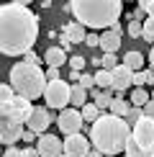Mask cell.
Wrapping results in <instances>:
<instances>
[{
	"label": "cell",
	"mask_w": 154,
	"mask_h": 157,
	"mask_svg": "<svg viewBox=\"0 0 154 157\" xmlns=\"http://www.w3.org/2000/svg\"><path fill=\"white\" fill-rule=\"evenodd\" d=\"M80 85H82L85 90H95V88H98V85H95V75L82 72V75H80Z\"/></svg>",
	"instance_id": "cell-29"
},
{
	"label": "cell",
	"mask_w": 154,
	"mask_h": 157,
	"mask_svg": "<svg viewBox=\"0 0 154 157\" xmlns=\"http://www.w3.org/2000/svg\"><path fill=\"white\" fill-rule=\"evenodd\" d=\"M87 95H90V90H85L80 82H72V101H69V106L72 108H82V106H87Z\"/></svg>",
	"instance_id": "cell-19"
},
{
	"label": "cell",
	"mask_w": 154,
	"mask_h": 157,
	"mask_svg": "<svg viewBox=\"0 0 154 157\" xmlns=\"http://www.w3.org/2000/svg\"><path fill=\"white\" fill-rule=\"evenodd\" d=\"M0 113H3V119H8L13 124H21V126H23V124L31 119V113H34V106H31V101L16 95L13 103H0Z\"/></svg>",
	"instance_id": "cell-6"
},
{
	"label": "cell",
	"mask_w": 154,
	"mask_h": 157,
	"mask_svg": "<svg viewBox=\"0 0 154 157\" xmlns=\"http://www.w3.org/2000/svg\"><path fill=\"white\" fill-rule=\"evenodd\" d=\"M90 95H93V103L98 106L103 113L105 111H111V106H113V90H90Z\"/></svg>",
	"instance_id": "cell-17"
},
{
	"label": "cell",
	"mask_w": 154,
	"mask_h": 157,
	"mask_svg": "<svg viewBox=\"0 0 154 157\" xmlns=\"http://www.w3.org/2000/svg\"><path fill=\"white\" fill-rule=\"evenodd\" d=\"M141 119H144V108H139V106H134V108H131V113L126 116V124H128V126L134 129V126H136V124H139Z\"/></svg>",
	"instance_id": "cell-26"
},
{
	"label": "cell",
	"mask_w": 154,
	"mask_h": 157,
	"mask_svg": "<svg viewBox=\"0 0 154 157\" xmlns=\"http://www.w3.org/2000/svg\"><path fill=\"white\" fill-rule=\"evenodd\" d=\"M75 21L82 23L85 29H113L118 23L123 3L121 0H75L69 3Z\"/></svg>",
	"instance_id": "cell-2"
},
{
	"label": "cell",
	"mask_w": 154,
	"mask_h": 157,
	"mask_svg": "<svg viewBox=\"0 0 154 157\" xmlns=\"http://www.w3.org/2000/svg\"><path fill=\"white\" fill-rule=\"evenodd\" d=\"M100 49L105 52V54H116V52L121 49V34L113 31V29L103 31V34H100Z\"/></svg>",
	"instance_id": "cell-14"
},
{
	"label": "cell",
	"mask_w": 154,
	"mask_h": 157,
	"mask_svg": "<svg viewBox=\"0 0 154 157\" xmlns=\"http://www.w3.org/2000/svg\"><path fill=\"white\" fill-rule=\"evenodd\" d=\"M118 64H121V62H118V57H116V54H103V59H100V67L108 70V72H113Z\"/></svg>",
	"instance_id": "cell-25"
},
{
	"label": "cell",
	"mask_w": 154,
	"mask_h": 157,
	"mask_svg": "<svg viewBox=\"0 0 154 157\" xmlns=\"http://www.w3.org/2000/svg\"><path fill=\"white\" fill-rule=\"evenodd\" d=\"M134 88H146V70L134 72Z\"/></svg>",
	"instance_id": "cell-32"
},
{
	"label": "cell",
	"mask_w": 154,
	"mask_h": 157,
	"mask_svg": "<svg viewBox=\"0 0 154 157\" xmlns=\"http://www.w3.org/2000/svg\"><path fill=\"white\" fill-rule=\"evenodd\" d=\"M123 155H126V157H154V149H146V147H141L139 142L134 139V136H128Z\"/></svg>",
	"instance_id": "cell-18"
},
{
	"label": "cell",
	"mask_w": 154,
	"mask_h": 157,
	"mask_svg": "<svg viewBox=\"0 0 154 157\" xmlns=\"http://www.w3.org/2000/svg\"><path fill=\"white\" fill-rule=\"evenodd\" d=\"M44 62H46V67H57L59 70L64 62H67V52H64L62 47H49L46 52H44Z\"/></svg>",
	"instance_id": "cell-15"
},
{
	"label": "cell",
	"mask_w": 154,
	"mask_h": 157,
	"mask_svg": "<svg viewBox=\"0 0 154 157\" xmlns=\"http://www.w3.org/2000/svg\"><path fill=\"white\" fill-rule=\"evenodd\" d=\"M62 34L67 36L72 44H80V41H85V39H87V29H85L82 23L72 21V23H67V26H64V31H62Z\"/></svg>",
	"instance_id": "cell-16"
},
{
	"label": "cell",
	"mask_w": 154,
	"mask_h": 157,
	"mask_svg": "<svg viewBox=\"0 0 154 157\" xmlns=\"http://www.w3.org/2000/svg\"><path fill=\"white\" fill-rule=\"evenodd\" d=\"M111 75H113V88H111V90L116 93V98H123V95H126V90H131V88H134V70H128L126 64L121 62Z\"/></svg>",
	"instance_id": "cell-8"
},
{
	"label": "cell",
	"mask_w": 154,
	"mask_h": 157,
	"mask_svg": "<svg viewBox=\"0 0 154 157\" xmlns=\"http://www.w3.org/2000/svg\"><path fill=\"white\" fill-rule=\"evenodd\" d=\"M3 157H23V149H18V147H5Z\"/></svg>",
	"instance_id": "cell-35"
},
{
	"label": "cell",
	"mask_w": 154,
	"mask_h": 157,
	"mask_svg": "<svg viewBox=\"0 0 154 157\" xmlns=\"http://www.w3.org/2000/svg\"><path fill=\"white\" fill-rule=\"evenodd\" d=\"M95 85H98V90H111L113 88V75L108 70H98L95 72Z\"/></svg>",
	"instance_id": "cell-23"
},
{
	"label": "cell",
	"mask_w": 154,
	"mask_h": 157,
	"mask_svg": "<svg viewBox=\"0 0 154 157\" xmlns=\"http://www.w3.org/2000/svg\"><path fill=\"white\" fill-rule=\"evenodd\" d=\"M13 98H16V90H13V85H0V103H13Z\"/></svg>",
	"instance_id": "cell-27"
},
{
	"label": "cell",
	"mask_w": 154,
	"mask_h": 157,
	"mask_svg": "<svg viewBox=\"0 0 154 157\" xmlns=\"http://www.w3.org/2000/svg\"><path fill=\"white\" fill-rule=\"evenodd\" d=\"M131 136V126L126 119H118L113 113H103L98 121L90 126V142L103 155H118L126 149V142Z\"/></svg>",
	"instance_id": "cell-3"
},
{
	"label": "cell",
	"mask_w": 154,
	"mask_h": 157,
	"mask_svg": "<svg viewBox=\"0 0 154 157\" xmlns=\"http://www.w3.org/2000/svg\"><path fill=\"white\" fill-rule=\"evenodd\" d=\"M141 34H144V23H139V21H131V23H128V36L141 39Z\"/></svg>",
	"instance_id": "cell-30"
},
{
	"label": "cell",
	"mask_w": 154,
	"mask_h": 157,
	"mask_svg": "<svg viewBox=\"0 0 154 157\" xmlns=\"http://www.w3.org/2000/svg\"><path fill=\"white\" fill-rule=\"evenodd\" d=\"M23 142L31 147V142H38V136H36L34 132H31V129H26V132H23Z\"/></svg>",
	"instance_id": "cell-38"
},
{
	"label": "cell",
	"mask_w": 154,
	"mask_h": 157,
	"mask_svg": "<svg viewBox=\"0 0 154 157\" xmlns=\"http://www.w3.org/2000/svg\"><path fill=\"white\" fill-rule=\"evenodd\" d=\"M59 41H62V49H64V52H67L69 47H72V41H69V39H67V36H64V34L59 36Z\"/></svg>",
	"instance_id": "cell-42"
},
{
	"label": "cell",
	"mask_w": 154,
	"mask_h": 157,
	"mask_svg": "<svg viewBox=\"0 0 154 157\" xmlns=\"http://www.w3.org/2000/svg\"><path fill=\"white\" fill-rule=\"evenodd\" d=\"M69 67H72V72H82L85 70V59L82 57H69Z\"/></svg>",
	"instance_id": "cell-31"
},
{
	"label": "cell",
	"mask_w": 154,
	"mask_h": 157,
	"mask_svg": "<svg viewBox=\"0 0 154 157\" xmlns=\"http://www.w3.org/2000/svg\"><path fill=\"white\" fill-rule=\"evenodd\" d=\"M87 157H103V152H98V149L93 147V149H90V155H87Z\"/></svg>",
	"instance_id": "cell-43"
},
{
	"label": "cell",
	"mask_w": 154,
	"mask_h": 157,
	"mask_svg": "<svg viewBox=\"0 0 154 157\" xmlns=\"http://www.w3.org/2000/svg\"><path fill=\"white\" fill-rule=\"evenodd\" d=\"M80 111H82V119H85V121H90V124H95V121H98L100 116H103V111L95 106V103H87V106H82Z\"/></svg>",
	"instance_id": "cell-24"
},
{
	"label": "cell",
	"mask_w": 154,
	"mask_h": 157,
	"mask_svg": "<svg viewBox=\"0 0 154 157\" xmlns=\"http://www.w3.org/2000/svg\"><path fill=\"white\" fill-rule=\"evenodd\" d=\"M44 101H46V108H69V101H72V85L64 80H54L46 85V93H44Z\"/></svg>",
	"instance_id": "cell-5"
},
{
	"label": "cell",
	"mask_w": 154,
	"mask_h": 157,
	"mask_svg": "<svg viewBox=\"0 0 154 157\" xmlns=\"http://www.w3.org/2000/svg\"><path fill=\"white\" fill-rule=\"evenodd\" d=\"M146 18H149V16H146L144 8H136V10L131 13V21H139V23H141V21H146Z\"/></svg>",
	"instance_id": "cell-34"
},
{
	"label": "cell",
	"mask_w": 154,
	"mask_h": 157,
	"mask_svg": "<svg viewBox=\"0 0 154 157\" xmlns=\"http://www.w3.org/2000/svg\"><path fill=\"white\" fill-rule=\"evenodd\" d=\"M23 132L26 129L21 124H13L8 119H3V124H0V142H3L5 147H16V142L23 139Z\"/></svg>",
	"instance_id": "cell-13"
},
{
	"label": "cell",
	"mask_w": 154,
	"mask_h": 157,
	"mask_svg": "<svg viewBox=\"0 0 154 157\" xmlns=\"http://www.w3.org/2000/svg\"><path fill=\"white\" fill-rule=\"evenodd\" d=\"M103 157H116V155H103Z\"/></svg>",
	"instance_id": "cell-45"
},
{
	"label": "cell",
	"mask_w": 154,
	"mask_h": 157,
	"mask_svg": "<svg viewBox=\"0 0 154 157\" xmlns=\"http://www.w3.org/2000/svg\"><path fill=\"white\" fill-rule=\"evenodd\" d=\"M23 62H28V64H38V67H41V59H38V57L34 54V52H28V54L23 57Z\"/></svg>",
	"instance_id": "cell-39"
},
{
	"label": "cell",
	"mask_w": 154,
	"mask_h": 157,
	"mask_svg": "<svg viewBox=\"0 0 154 157\" xmlns=\"http://www.w3.org/2000/svg\"><path fill=\"white\" fill-rule=\"evenodd\" d=\"M149 101H152V95H149V90H146V88H134L131 90V106L144 108Z\"/></svg>",
	"instance_id": "cell-22"
},
{
	"label": "cell",
	"mask_w": 154,
	"mask_h": 157,
	"mask_svg": "<svg viewBox=\"0 0 154 157\" xmlns=\"http://www.w3.org/2000/svg\"><path fill=\"white\" fill-rule=\"evenodd\" d=\"M139 8H144V10H146V16H149V18H154V0H141V3H139Z\"/></svg>",
	"instance_id": "cell-33"
},
{
	"label": "cell",
	"mask_w": 154,
	"mask_h": 157,
	"mask_svg": "<svg viewBox=\"0 0 154 157\" xmlns=\"http://www.w3.org/2000/svg\"><path fill=\"white\" fill-rule=\"evenodd\" d=\"M36 149L41 157H64V142L57 134H41L36 142Z\"/></svg>",
	"instance_id": "cell-10"
},
{
	"label": "cell",
	"mask_w": 154,
	"mask_h": 157,
	"mask_svg": "<svg viewBox=\"0 0 154 157\" xmlns=\"http://www.w3.org/2000/svg\"><path fill=\"white\" fill-rule=\"evenodd\" d=\"M152 93H154V90H152ZM152 98H154V95H152Z\"/></svg>",
	"instance_id": "cell-46"
},
{
	"label": "cell",
	"mask_w": 154,
	"mask_h": 157,
	"mask_svg": "<svg viewBox=\"0 0 154 157\" xmlns=\"http://www.w3.org/2000/svg\"><path fill=\"white\" fill-rule=\"evenodd\" d=\"M141 39L149 41V44H154V18H146L144 21V34H141Z\"/></svg>",
	"instance_id": "cell-28"
},
{
	"label": "cell",
	"mask_w": 154,
	"mask_h": 157,
	"mask_svg": "<svg viewBox=\"0 0 154 157\" xmlns=\"http://www.w3.org/2000/svg\"><path fill=\"white\" fill-rule=\"evenodd\" d=\"M149 67L154 70V47H152V52H149Z\"/></svg>",
	"instance_id": "cell-44"
},
{
	"label": "cell",
	"mask_w": 154,
	"mask_h": 157,
	"mask_svg": "<svg viewBox=\"0 0 154 157\" xmlns=\"http://www.w3.org/2000/svg\"><path fill=\"white\" fill-rule=\"evenodd\" d=\"M82 124H85V119H82V111L80 108H64L59 111V116H57V126H59V132L64 136H72V134H80L82 132Z\"/></svg>",
	"instance_id": "cell-7"
},
{
	"label": "cell",
	"mask_w": 154,
	"mask_h": 157,
	"mask_svg": "<svg viewBox=\"0 0 154 157\" xmlns=\"http://www.w3.org/2000/svg\"><path fill=\"white\" fill-rule=\"evenodd\" d=\"M23 157H41V155H38V149L31 144V147H26V149H23Z\"/></svg>",
	"instance_id": "cell-40"
},
{
	"label": "cell",
	"mask_w": 154,
	"mask_h": 157,
	"mask_svg": "<svg viewBox=\"0 0 154 157\" xmlns=\"http://www.w3.org/2000/svg\"><path fill=\"white\" fill-rule=\"evenodd\" d=\"M93 142L87 139L85 134H72V136H64V157H87Z\"/></svg>",
	"instance_id": "cell-9"
},
{
	"label": "cell",
	"mask_w": 154,
	"mask_h": 157,
	"mask_svg": "<svg viewBox=\"0 0 154 157\" xmlns=\"http://www.w3.org/2000/svg\"><path fill=\"white\" fill-rule=\"evenodd\" d=\"M123 64L128 70H134V72H141V70H144V54L136 52V49L126 52V54H123Z\"/></svg>",
	"instance_id": "cell-20"
},
{
	"label": "cell",
	"mask_w": 154,
	"mask_h": 157,
	"mask_svg": "<svg viewBox=\"0 0 154 157\" xmlns=\"http://www.w3.org/2000/svg\"><path fill=\"white\" fill-rule=\"evenodd\" d=\"M131 101H126V98H113V106L108 113H113V116H118V119H126L128 113H131Z\"/></svg>",
	"instance_id": "cell-21"
},
{
	"label": "cell",
	"mask_w": 154,
	"mask_h": 157,
	"mask_svg": "<svg viewBox=\"0 0 154 157\" xmlns=\"http://www.w3.org/2000/svg\"><path fill=\"white\" fill-rule=\"evenodd\" d=\"M51 111L49 108H44V106H34V113H31V119L26 121V129H31L36 136H41L44 132L49 129V124H51Z\"/></svg>",
	"instance_id": "cell-12"
},
{
	"label": "cell",
	"mask_w": 154,
	"mask_h": 157,
	"mask_svg": "<svg viewBox=\"0 0 154 157\" xmlns=\"http://www.w3.org/2000/svg\"><path fill=\"white\" fill-rule=\"evenodd\" d=\"M10 85L16 90V95L26 98V101H36L46 93V70H41L38 64L18 62L10 67Z\"/></svg>",
	"instance_id": "cell-4"
},
{
	"label": "cell",
	"mask_w": 154,
	"mask_h": 157,
	"mask_svg": "<svg viewBox=\"0 0 154 157\" xmlns=\"http://www.w3.org/2000/svg\"><path fill=\"white\" fill-rule=\"evenodd\" d=\"M131 136L139 142L141 147L146 149H154V119H149V116H144L136 126L131 129Z\"/></svg>",
	"instance_id": "cell-11"
},
{
	"label": "cell",
	"mask_w": 154,
	"mask_h": 157,
	"mask_svg": "<svg viewBox=\"0 0 154 157\" xmlns=\"http://www.w3.org/2000/svg\"><path fill=\"white\" fill-rule=\"evenodd\" d=\"M38 39V18L28 3H5L0 8V49L5 57H26Z\"/></svg>",
	"instance_id": "cell-1"
},
{
	"label": "cell",
	"mask_w": 154,
	"mask_h": 157,
	"mask_svg": "<svg viewBox=\"0 0 154 157\" xmlns=\"http://www.w3.org/2000/svg\"><path fill=\"white\" fill-rule=\"evenodd\" d=\"M46 80H49V82L62 80V77H59V70H57V67H49V70H46Z\"/></svg>",
	"instance_id": "cell-37"
},
{
	"label": "cell",
	"mask_w": 154,
	"mask_h": 157,
	"mask_svg": "<svg viewBox=\"0 0 154 157\" xmlns=\"http://www.w3.org/2000/svg\"><path fill=\"white\" fill-rule=\"evenodd\" d=\"M85 44H87V47H100V36H98V34H87Z\"/></svg>",
	"instance_id": "cell-36"
},
{
	"label": "cell",
	"mask_w": 154,
	"mask_h": 157,
	"mask_svg": "<svg viewBox=\"0 0 154 157\" xmlns=\"http://www.w3.org/2000/svg\"><path fill=\"white\" fill-rule=\"evenodd\" d=\"M144 116H149V119H154V98H152V101H149V103L144 106Z\"/></svg>",
	"instance_id": "cell-41"
}]
</instances>
